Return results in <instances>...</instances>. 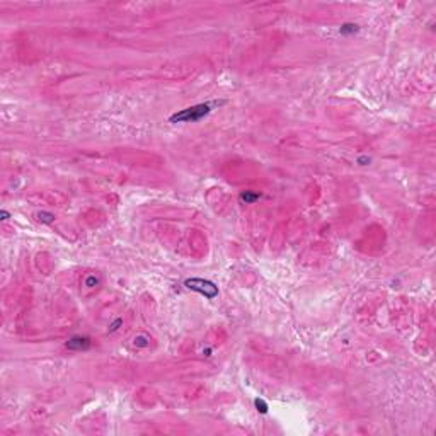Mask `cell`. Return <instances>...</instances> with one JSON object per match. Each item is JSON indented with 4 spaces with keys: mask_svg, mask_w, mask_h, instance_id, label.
<instances>
[{
    "mask_svg": "<svg viewBox=\"0 0 436 436\" xmlns=\"http://www.w3.org/2000/svg\"><path fill=\"white\" fill-rule=\"evenodd\" d=\"M211 111V104H199V106H193V108H188L181 113H176V115L170 116V123H181V121H199L203 116H206L208 113Z\"/></svg>",
    "mask_w": 436,
    "mask_h": 436,
    "instance_id": "obj_1",
    "label": "cell"
},
{
    "mask_svg": "<svg viewBox=\"0 0 436 436\" xmlns=\"http://www.w3.org/2000/svg\"><path fill=\"white\" fill-rule=\"evenodd\" d=\"M186 286H188L189 290L199 291V293H203L206 298H213L218 295L217 286L210 281H204V279H188V281H186Z\"/></svg>",
    "mask_w": 436,
    "mask_h": 436,
    "instance_id": "obj_2",
    "label": "cell"
},
{
    "mask_svg": "<svg viewBox=\"0 0 436 436\" xmlns=\"http://www.w3.org/2000/svg\"><path fill=\"white\" fill-rule=\"evenodd\" d=\"M89 344L90 343L87 337H74L67 343V348H70V350H85V348H89Z\"/></svg>",
    "mask_w": 436,
    "mask_h": 436,
    "instance_id": "obj_3",
    "label": "cell"
},
{
    "mask_svg": "<svg viewBox=\"0 0 436 436\" xmlns=\"http://www.w3.org/2000/svg\"><path fill=\"white\" fill-rule=\"evenodd\" d=\"M257 198V195H247V193H245V195H242V199H244V201H254V199Z\"/></svg>",
    "mask_w": 436,
    "mask_h": 436,
    "instance_id": "obj_4",
    "label": "cell"
}]
</instances>
